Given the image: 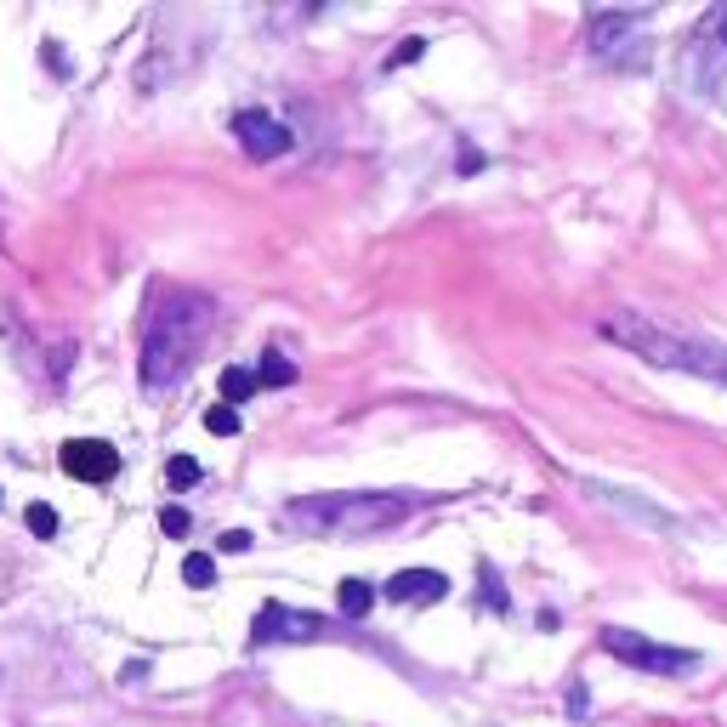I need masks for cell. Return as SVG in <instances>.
I'll return each mask as SVG.
<instances>
[{"label":"cell","instance_id":"16","mask_svg":"<svg viewBox=\"0 0 727 727\" xmlns=\"http://www.w3.org/2000/svg\"><path fill=\"white\" fill-rule=\"evenodd\" d=\"M23 523H29V535H35V540H57V512H52L46 501L29 506V512H23Z\"/></svg>","mask_w":727,"mask_h":727},{"label":"cell","instance_id":"17","mask_svg":"<svg viewBox=\"0 0 727 727\" xmlns=\"http://www.w3.org/2000/svg\"><path fill=\"white\" fill-rule=\"evenodd\" d=\"M205 433H216V438H234V433H239V410H227V404L205 410Z\"/></svg>","mask_w":727,"mask_h":727},{"label":"cell","instance_id":"11","mask_svg":"<svg viewBox=\"0 0 727 727\" xmlns=\"http://www.w3.org/2000/svg\"><path fill=\"white\" fill-rule=\"evenodd\" d=\"M216 387H222V404H227V410H239V404L256 399V387H261V381H256V370H245V363H227Z\"/></svg>","mask_w":727,"mask_h":727},{"label":"cell","instance_id":"10","mask_svg":"<svg viewBox=\"0 0 727 727\" xmlns=\"http://www.w3.org/2000/svg\"><path fill=\"white\" fill-rule=\"evenodd\" d=\"M444 591H449V580L438 569H404V574L387 580L392 603H444Z\"/></svg>","mask_w":727,"mask_h":727},{"label":"cell","instance_id":"14","mask_svg":"<svg viewBox=\"0 0 727 727\" xmlns=\"http://www.w3.org/2000/svg\"><path fill=\"white\" fill-rule=\"evenodd\" d=\"M261 387H295V363L279 358V353H261V370H256Z\"/></svg>","mask_w":727,"mask_h":727},{"label":"cell","instance_id":"5","mask_svg":"<svg viewBox=\"0 0 727 727\" xmlns=\"http://www.w3.org/2000/svg\"><path fill=\"white\" fill-rule=\"evenodd\" d=\"M676 80L687 97H716V86L727 80V7H711L693 35L682 41V57H676Z\"/></svg>","mask_w":727,"mask_h":727},{"label":"cell","instance_id":"19","mask_svg":"<svg viewBox=\"0 0 727 727\" xmlns=\"http://www.w3.org/2000/svg\"><path fill=\"white\" fill-rule=\"evenodd\" d=\"M159 528H165V535H171V540H182L188 528H193V517H188L182 506H165V512H159Z\"/></svg>","mask_w":727,"mask_h":727},{"label":"cell","instance_id":"1","mask_svg":"<svg viewBox=\"0 0 727 727\" xmlns=\"http://www.w3.org/2000/svg\"><path fill=\"white\" fill-rule=\"evenodd\" d=\"M603 336L625 353H637L653 370H682V376H700V381H722L727 387V347L705 342V336H687L676 324H659L653 313H608Z\"/></svg>","mask_w":727,"mask_h":727},{"label":"cell","instance_id":"13","mask_svg":"<svg viewBox=\"0 0 727 727\" xmlns=\"http://www.w3.org/2000/svg\"><path fill=\"white\" fill-rule=\"evenodd\" d=\"M182 580H188L193 591L216 585V557H211V551H188V557H182Z\"/></svg>","mask_w":727,"mask_h":727},{"label":"cell","instance_id":"6","mask_svg":"<svg viewBox=\"0 0 727 727\" xmlns=\"http://www.w3.org/2000/svg\"><path fill=\"white\" fill-rule=\"evenodd\" d=\"M603 653H614L619 666H631V671H653V676H682L700 666V653H687V648H666V642H648L642 631H625V625H603V637H597Z\"/></svg>","mask_w":727,"mask_h":727},{"label":"cell","instance_id":"21","mask_svg":"<svg viewBox=\"0 0 727 727\" xmlns=\"http://www.w3.org/2000/svg\"><path fill=\"white\" fill-rule=\"evenodd\" d=\"M421 52H426V41H421V35H410V41H404L399 52H392V63H415Z\"/></svg>","mask_w":727,"mask_h":727},{"label":"cell","instance_id":"22","mask_svg":"<svg viewBox=\"0 0 727 727\" xmlns=\"http://www.w3.org/2000/svg\"><path fill=\"white\" fill-rule=\"evenodd\" d=\"M478 165H483V154H478V148H467V143H460V171H467V177H472V171H478Z\"/></svg>","mask_w":727,"mask_h":727},{"label":"cell","instance_id":"15","mask_svg":"<svg viewBox=\"0 0 727 727\" xmlns=\"http://www.w3.org/2000/svg\"><path fill=\"white\" fill-rule=\"evenodd\" d=\"M200 478L205 472H200V460H193V455H171V467H165V483H171V489H193Z\"/></svg>","mask_w":727,"mask_h":727},{"label":"cell","instance_id":"18","mask_svg":"<svg viewBox=\"0 0 727 727\" xmlns=\"http://www.w3.org/2000/svg\"><path fill=\"white\" fill-rule=\"evenodd\" d=\"M478 574H483V597H489V608H494V614H506V608H512V597H506V585H501V574H494L489 563H483Z\"/></svg>","mask_w":727,"mask_h":727},{"label":"cell","instance_id":"20","mask_svg":"<svg viewBox=\"0 0 727 727\" xmlns=\"http://www.w3.org/2000/svg\"><path fill=\"white\" fill-rule=\"evenodd\" d=\"M250 540H256L250 528H227V535H222L216 546H222V551H250Z\"/></svg>","mask_w":727,"mask_h":727},{"label":"cell","instance_id":"2","mask_svg":"<svg viewBox=\"0 0 727 727\" xmlns=\"http://www.w3.org/2000/svg\"><path fill=\"white\" fill-rule=\"evenodd\" d=\"M211 324H216V307L205 302V295H193V290H165L159 318H154L148 342H143V387L159 392V387L182 381L188 363L200 358Z\"/></svg>","mask_w":727,"mask_h":727},{"label":"cell","instance_id":"3","mask_svg":"<svg viewBox=\"0 0 727 727\" xmlns=\"http://www.w3.org/2000/svg\"><path fill=\"white\" fill-rule=\"evenodd\" d=\"M415 512L410 494H313V501H290L279 517L307 535H381V528L404 523Z\"/></svg>","mask_w":727,"mask_h":727},{"label":"cell","instance_id":"8","mask_svg":"<svg viewBox=\"0 0 727 727\" xmlns=\"http://www.w3.org/2000/svg\"><path fill=\"white\" fill-rule=\"evenodd\" d=\"M318 631H324L318 614H295L284 603H268L256 614V625H250V642H313Z\"/></svg>","mask_w":727,"mask_h":727},{"label":"cell","instance_id":"4","mask_svg":"<svg viewBox=\"0 0 727 727\" xmlns=\"http://www.w3.org/2000/svg\"><path fill=\"white\" fill-rule=\"evenodd\" d=\"M653 12L648 7H591L585 12V23H591V57L597 63H608V69H619V75H631V69H642L648 63V41H642V23H648Z\"/></svg>","mask_w":727,"mask_h":727},{"label":"cell","instance_id":"9","mask_svg":"<svg viewBox=\"0 0 727 727\" xmlns=\"http://www.w3.org/2000/svg\"><path fill=\"white\" fill-rule=\"evenodd\" d=\"M239 143H245V154L250 159H279L284 148H290V131L273 120V114H239Z\"/></svg>","mask_w":727,"mask_h":727},{"label":"cell","instance_id":"7","mask_svg":"<svg viewBox=\"0 0 727 727\" xmlns=\"http://www.w3.org/2000/svg\"><path fill=\"white\" fill-rule=\"evenodd\" d=\"M57 467L69 478H80V483H109L120 472V449L103 444V438H69L57 455Z\"/></svg>","mask_w":727,"mask_h":727},{"label":"cell","instance_id":"12","mask_svg":"<svg viewBox=\"0 0 727 727\" xmlns=\"http://www.w3.org/2000/svg\"><path fill=\"white\" fill-rule=\"evenodd\" d=\"M336 603H342V619H363L376 608V585L370 580H342L336 585Z\"/></svg>","mask_w":727,"mask_h":727}]
</instances>
